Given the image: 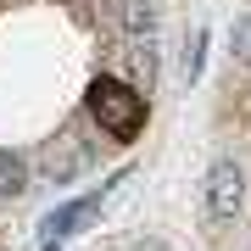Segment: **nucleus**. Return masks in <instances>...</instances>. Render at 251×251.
Returning a JSON list of instances; mask_svg holds the SVG:
<instances>
[{"label":"nucleus","mask_w":251,"mask_h":251,"mask_svg":"<svg viewBox=\"0 0 251 251\" xmlns=\"http://www.w3.org/2000/svg\"><path fill=\"white\" fill-rule=\"evenodd\" d=\"M212 128L224 140V156H234V168L246 173V206H251V6L234 11L224 39V62L212 78Z\"/></svg>","instance_id":"f257e3e1"},{"label":"nucleus","mask_w":251,"mask_h":251,"mask_svg":"<svg viewBox=\"0 0 251 251\" xmlns=\"http://www.w3.org/2000/svg\"><path fill=\"white\" fill-rule=\"evenodd\" d=\"M90 251H173L162 234H145V229H128V234H112L106 246H90Z\"/></svg>","instance_id":"7ed1b4c3"},{"label":"nucleus","mask_w":251,"mask_h":251,"mask_svg":"<svg viewBox=\"0 0 251 251\" xmlns=\"http://www.w3.org/2000/svg\"><path fill=\"white\" fill-rule=\"evenodd\" d=\"M246 206V173L234 168V156H218L206 173V218L212 224H234Z\"/></svg>","instance_id":"f03ea898"}]
</instances>
